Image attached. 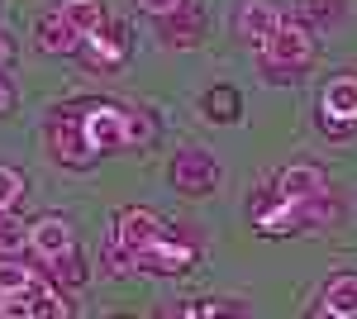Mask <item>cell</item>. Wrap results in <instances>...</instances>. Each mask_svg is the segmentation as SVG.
<instances>
[{
  "label": "cell",
  "instance_id": "6da1fadb",
  "mask_svg": "<svg viewBox=\"0 0 357 319\" xmlns=\"http://www.w3.org/2000/svg\"><path fill=\"white\" fill-rule=\"evenodd\" d=\"M72 114H77L86 153H124V148H134L153 133V124H134L129 110L105 105V101L100 105H72Z\"/></svg>",
  "mask_w": 357,
  "mask_h": 319
},
{
  "label": "cell",
  "instance_id": "7a4b0ae2",
  "mask_svg": "<svg viewBox=\"0 0 357 319\" xmlns=\"http://www.w3.org/2000/svg\"><path fill=\"white\" fill-rule=\"evenodd\" d=\"M162 214L148 210V205H129V210L114 214V229H110V248H105V258H110L114 272H138V253L148 248V243L162 234Z\"/></svg>",
  "mask_w": 357,
  "mask_h": 319
},
{
  "label": "cell",
  "instance_id": "3957f363",
  "mask_svg": "<svg viewBox=\"0 0 357 319\" xmlns=\"http://www.w3.org/2000/svg\"><path fill=\"white\" fill-rule=\"evenodd\" d=\"M257 53H262V62L272 67V77H296V67H305L310 53H314V38H310V29H305V24L281 20L272 38L257 43Z\"/></svg>",
  "mask_w": 357,
  "mask_h": 319
},
{
  "label": "cell",
  "instance_id": "277c9868",
  "mask_svg": "<svg viewBox=\"0 0 357 319\" xmlns=\"http://www.w3.org/2000/svg\"><path fill=\"white\" fill-rule=\"evenodd\" d=\"M191 262H195V239L176 234L172 224L138 253V272H181V267H191Z\"/></svg>",
  "mask_w": 357,
  "mask_h": 319
},
{
  "label": "cell",
  "instance_id": "5b68a950",
  "mask_svg": "<svg viewBox=\"0 0 357 319\" xmlns=\"http://www.w3.org/2000/svg\"><path fill=\"white\" fill-rule=\"evenodd\" d=\"M172 181H176V191H186V195H205V191L220 186V162L210 158L205 148H181L172 158Z\"/></svg>",
  "mask_w": 357,
  "mask_h": 319
},
{
  "label": "cell",
  "instance_id": "8992f818",
  "mask_svg": "<svg viewBox=\"0 0 357 319\" xmlns=\"http://www.w3.org/2000/svg\"><path fill=\"white\" fill-rule=\"evenodd\" d=\"M319 114H324V124L329 133H348L357 124V72L348 77H333L324 86V96H319Z\"/></svg>",
  "mask_w": 357,
  "mask_h": 319
},
{
  "label": "cell",
  "instance_id": "52a82bcc",
  "mask_svg": "<svg viewBox=\"0 0 357 319\" xmlns=\"http://www.w3.org/2000/svg\"><path fill=\"white\" fill-rule=\"evenodd\" d=\"M272 186L281 191V195H291V200H301V205H333L324 172H319V167H310V162H296V167H286V172L276 177Z\"/></svg>",
  "mask_w": 357,
  "mask_h": 319
},
{
  "label": "cell",
  "instance_id": "ba28073f",
  "mask_svg": "<svg viewBox=\"0 0 357 319\" xmlns=\"http://www.w3.org/2000/svg\"><path fill=\"white\" fill-rule=\"evenodd\" d=\"M48 143H53V158L67 162V167H91V158H96V153H86L72 105H62V110L53 114V124H48Z\"/></svg>",
  "mask_w": 357,
  "mask_h": 319
},
{
  "label": "cell",
  "instance_id": "9c48e42d",
  "mask_svg": "<svg viewBox=\"0 0 357 319\" xmlns=\"http://www.w3.org/2000/svg\"><path fill=\"white\" fill-rule=\"evenodd\" d=\"M29 248H33L43 262H57L62 253H72V229H67V219H62V214L33 219V224H29Z\"/></svg>",
  "mask_w": 357,
  "mask_h": 319
},
{
  "label": "cell",
  "instance_id": "30bf717a",
  "mask_svg": "<svg viewBox=\"0 0 357 319\" xmlns=\"http://www.w3.org/2000/svg\"><path fill=\"white\" fill-rule=\"evenodd\" d=\"M319 315L333 319H357V272H338L319 295Z\"/></svg>",
  "mask_w": 357,
  "mask_h": 319
},
{
  "label": "cell",
  "instance_id": "8fae6325",
  "mask_svg": "<svg viewBox=\"0 0 357 319\" xmlns=\"http://www.w3.org/2000/svg\"><path fill=\"white\" fill-rule=\"evenodd\" d=\"M281 24V10H276L272 0H248L243 10H238V34H243L248 43H267Z\"/></svg>",
  "mask_w": 357,
  "mask_h": 319
},
{
  "label": "cell",
  "instance_id": "7c38bea8",
  "mask_svg": "<svg viewBox=\"0 0 357 319\" xmlns=\"http://www.w3.org/2000/svg\"><path fill=\"white\" fill-rule=\"evenodd\" d=\"M57 15L77 29L82 38H91V34H100V29H105V5H100V0H62V5H57Z\"/></svg>",
  "mask_w": 357,
  "mask_h": 319
},
{
  "label": "cell",
  "instance_id": "4fadbf2b",
  "mask_svg": "<svg viewBox=\"0 0 357 319\" xmlns=\"http://www.w3.org/2000/svg\"><path fill=\"white\" fill-rule=\"evenodd\" d=\"M38 48H43V53H77V48H82V34L53 10V15L38 24Z\"/></svg>",
  "mask_w": 357,
  "mask_h": 319
},
{
  "label": "cell",
  "instance_id": "5bb4252c",
  "mask_svg": "<svg viewBox=\"0 0 357 319\" xmlns=\"http://www.w3.org/2000/svg\"><path fill=\"white\" fill-rule=\"evenodd\" d=\"M29 248V229L15 219V210H0V258H20Z\"/></svg>",
  "mask_w": 357,
  "mask_h": 319
},
{
  "label": "cell",
  "instance_id": "9a60e30c",
  "mask_svg": "<svg viewBox=\"0 0 357 319\" xmlns=\"http://www.w3.org/2000/svg\"><path fill=\"white\" fill-rule=\"evenodd\" d=\"M33 281H38V276H33V272H29L20 258H5V262H0V295H10V291H29Z\"/></svg>",
  "mask_w": 357,
  "mask_h": 319
},
{
  "label": "cell",
  "instance_id": "2e32d148",
  "mask_svg": "<svg viewBox=\"0 0 357 319\" xmlns=\"http://www.w3.org/2000/svg\"><path fill=\"white\" fill-rule=\"evenodd\" d=\"M20 195H24V177L15 167H0V210H15Z\"/></svg>",
  "mask_w": 357,
  "mask_h": 319
},
{
  "label": "cell",
  "instance_id": "e0dca14e",
  "mask_svg": "<svg viewBox=\"0 0 357 319\" xmlns=\"http://www.w3.org/2000/svg\"><path fill=\"white\" fill-rule=\"evenodd\" d=\"M82 43H86V53L96 57L100 67H114V62H119V43H110L105 34H91V38H82Z\"/></svg>",
  "mask_w": 357,
  "mask_h": 319
},
{
  "label": "cell",
  "instance_id": "ac0fdd59",
  "mask_svg": "<svg viewBox=\"0 0 357 319\" xmlns=\"http://www.w3.org/2000/svg\"><path fill=\"white\" fill-rule=\"evenodd\" d=\"M53 272H57V281H67V286H82L86 281V267H82L77 253H62V258L53 262Z\"/></svg>",
  "mask_w": 357,
  "mask_h": 319
},
{
  "label": "cell",
  "instance_id": "d6986e66",
  "mask_svg": "<svg viewBox=\"0 0 357 319\" xmlns=\"http://www.w3.org/2000/svg\"><path fill=\"white\" fill-rule=\"evenodd\" d=\"M210 114H215V119H234V114H238V96H234L229 86H215V91H210Z\"/></svg>",
  "mask_w": 357,
  "mask_h": 319
},
{
  "label": "cell",
  "instance_id": "ffe728a7",
  "mask_svg": "<svg viewBox=\"0 0 357 319\" xmlns=\"http://www.w3.org/2000/svg\"><path fill=\"white\" fill-rule=\"evenodd\" d=\"M176 315H243V305H220V300H200V305H181Z\"/></svg>",
  "mask_w": 357,
  "mask_h": 319
},
{
  "label": "cell",
  "instance_id": "44dd1931",
  "mask_svg": "<svg viewBox=\"0 0 357 319\" xmlns=\"http://www.w3.org/2000/svg\"><path fill=\"white\" fill-rule=\"evenodd\" d=\"M181 5H186V0H138V10H143V15H158V20L181 15Z\"/></svg>",
  "mask_w": 357,
  "mask_h": 319
},
{
  "label": "cell",
  "instance_id": "7402d4cb",
  "mask_svg": "<svg viewBox=\"0 0 357 319\" xmlns=\"http://www.w3.org/2000/svg\"><path fill=\"white\" fill-rule=\"evenodd\" d=\"M10 101H15V91H10V81L0 77V114H5V110H10Z\"/></svg>",
  "mask_w": 357,
  "mask_h": 319
},
{
  "label": "cell",
  "instance_id": "603a6c76",
  "mask_svg": "<svg viewBox=\"0 0 357 319\" xmlns=\"http://www.w3.org/2000/svg\"><path fill=\"white\" fill-rule=\"evenodd\" d=\"M5 62H10V38L0 34V67H5Z\"/></svg>",
  "mask_w": 357,
  "mask_h": 319
}]
</instances>
